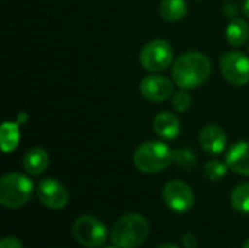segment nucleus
<instances>
[{
	"mask_svg": "<svg viewBox=\"0 0 249 248\" xmlns=\"http://www.w3.org/2000/svg\"><path fill=\"white\" fill-rule=\"evenodd\" d=\"M212 75L210 58L200 51L179 56L172 66V79L181 89H196L204 85Z\"/></svg>",
	"mask_w": 249,
	"mask_h": 248,
	"instance_id": "nucleus-1",
	"label": "nucleus"
},
{
	"mask_svg": "<svg viewBox=\"0 0 249 248\" xmlns=\"http://www.w3.org/2000/svg\"><path fill=\"white\" fill-rule=\"evenodd\" d=\"M149 222L139 213H127L118 218L111 229V241L118 248L140 247L149 237Z\"/></svg>",
	"mask_w": 249,
	"mask_h": 248,
	"instance_id": "nucleus-2",
	"label": "nucleus"
},
{
	"mask_svg": "<svg viewBox=\"0 0 249 248\" xmlns=\"http://www.w3.org/2000/svg\"><path fill=\"white\" fill-rule=\"evenodd\" d=\"M134 165L144 174H156L166 170L174 161V152L159 140H147L142 143L133 156Z\"/></svg>",
	"mask_w": 249,
	"mask_h": 248,
	"instance_id": "nucleus-3",
	"label": "nucleus"
},
{
	"mask_svg": "<svg viewBox=\"0 0 249 248\" xmlns=\"http://www.w3.org/2000/svg\"><path fill=\"white\" fill-rule=\"evenodd\" d=\"M34 193L32 181L19 172H9L0 180V203L7 209H19L26 205Z\"/></svg>",
	"mask_w": 249,
	"mask_h": 248,
	"instance_id": "nucleus-4",
	"label": "nucleus"
},
{
	"mask_svg": "<svg viewBox=\"0 0 249 248\" xmlns=\"http://www.w3.org/2000/svg\"><path fill=\"white\" fill-rule=\"evenodd\" d=\"M139 60L147 72H163L174 61V50L168 41L153 39L142 48Z\"/></svg>",
	"mask_w": 249,
	"mask_h": 248,
	"instance_id": "nucleus-5",
	"label": "nucleus"
},
{
	"mask_svg": "<svg viewBox=\"0 0 249 248\" xmlns=\"http://www.w3.org/2000/svg\"><path fill=\"white\" fill-rule=\"evenodd\" d=\"M73 235L79 244L88 248L102 247L107 241V227L95 216H80L73 225Z\"/></svg>",
	"mask_w": 249,
	"mask_h": 248,
	"instance_id": "nucleus-6",
	"label": "nucleus"
},
{
	"mask_svg": "<svg viewBox=\"0 0 249 248\" xmlns=\"http://www.w3.org/2000/svg\"><path fill=\"white\" fill-rule=\"evenodd\" d=\"M220 70L225 80L233 86L249 82V58L241 51H228L220 57Z\"/></svg>",
	"mask_w": 249,
	"mask_h": 248,
	"instance_id": "nucleus-7",
	"label": "nucleus"
},
{
	"mask_svg": "<svg viewBox=\"0 0 249 248\" xmlns=\"http://www.w3.org/2000/svg\"><path fill=\"white\" fill-rule=\"evenodd\" d=\"M163 202L175 213H185L194 206V193L191 187L181 180H171L165 184Z\"/></svg>",
	"mask_w": 249,
	"mask_h": 248,
	"instance_id": "nucleus-8",
	"label": "nucleus"
},
{
	"mask_svg": "<svg viewBox=\"0 0 249 248\" xmlns=\"http://www.w3.org/2000/svg\"><path fill=\"white\" fill-rule=\"evenodd\" d=\"M36 196L44 206L53 210L63 209L69 202V193L66 187L53 178H45L38 183Z\"/></svg>",
	"mask_w": 249,
	"mask_h": 248,
	"instance_id": "nucleus-9",
	"label": "nucleus"
},
{
	"mask_svg": "<svg viewBox=\"0 0 249 248\" xmlns=\"http://www.w3.org/2000/svg\"><path fill=\"white\" fill-rule=\"evenodd\" d=\"M140 94L152 102H163L174 95V83L163 75L152 73L140 82Z\"/></svg>",
	"mask_w": 249,
	"mask_h": 248,
	"instance_id": "nucleus-10",
	"label": "nucleus"
},
{
	"mask_svg": "<svg viewBox=\"0 0 249 248\" xmlns=\"http://www.w3.org/2000/svg\"><path fill=\"white\" fill-rule=\"evenodd\" d=\"M198 140L204 152L210 155H220L226 148L228 136L220 126L209 124L203 127V130L200 132Z\"/></svg>",
	"mask_w": 249,
	"mask_h": 248,
	"instance_id": "nucleus-11",
	"label": "nucleus"
},
{
	"mask_svg": "<svg viewBox=\"0 0 249 248\" xmlns=\"http://www.w3.org/2000/svg\"><path fill=\"white\" fill-rule=\"evenodd\" d=\"M225 162L233 172L249 177V142L241 140L235 143L226 153Z\"/></svg>",
	"mask_w": 249,
	"mask_h": 248,
	"instance_id": "nucleus-12",
	"label": "nucleus"
},
{
	"mask_svg": "<svg viewBox=\"0 0 249 248\" xmlns=\"http://www.w3.org/2000/svg\"><path fill=\"white\" fill-rule=\"evenodd\" d=\"M153 130L159 137H162L165 140H174L175 137H178V134L181 132V123L175 114L163 111L155 117Z\"/></svg>",
	"mask_w": 249,
	"mask_h": 248,
	"instance_id": "nucleus-13",
	"label": "nucleus"
},
{
	"mask_svg": "<svg viewBox=\"0 0 249 248\" xmlns=\"http://www.w3.org/2000/svg\"><path fill=\"white\" fill-rule=\"evenodd\" d=\"M48 167V153L42 148H32L23 156V168L29 175H41Z\"/></svg>",
	"mask_w": 249,
	"mask_h": 248,
	"instance_id": "nucleus-14",
	"label": "nucleus"
},
{
	"mask_svg": "<svg viewBox=\"0 0 249 248\" xmlns=\"http://www.w3.org/2000/svg\"><path fill=\"white\" fill-rule=\"evenodd\" d=\"M248 23L241 18H236V19L231 20V23L226 28V39H228V42L231 45H233V47H241L248 41Z\"/></svg>",
	"mask_w": 249,
	"mask_h": 248,
	"instance_id": "nucleus-15",
	"label": "nucleus"
},
{
	"mask_svg": "<svg viewBox=\"0 0 249 248\" xmlns=\"http://www.w3.org/2000/svg\"><path fill=\"white\" fill-rule=\"evenodd\" d=\"M20 139V132H19V124L18 123H3L0 129V145L4 153L13 152Z\"/></svg>",
	"mask_w": 249,
	"mask_h": 248,
	"instance_id": "nucleus-16",
	"label": "nucleus"
},
{
	"mask_svg": "<svg viewBox=\"0 0 249 248\" xmlns=\"http://www.w3.org/2000/svg\"><path fill=\"white\" fill-rule=\"evenodd\" d=\"M188 6L185 0H162L159 12L160 16L168 22H178L187 15Z\"/></svg>",
	"mask_w": 249,
	"mask_h": 248,
	"instance_id": "nucleus-17",
	"label": "nucleus"
},
{
	"mask_svg": "<svg viewBox=\"0 0 249 248\" xmlns=\"http://www.w3.org/2000/svg\"><path fill=\"white\" fill-rule=\"evenodd\" d=\"M231 205L239 213H249V183L239 184L231 194Z\"/></svg>",
	"mask_w": 249,
	"mask_h": 248,
	"instance_id": "nucleus-18",
	"label": "nucleus"
},
{
	"mask_svg": "<svg viewBox=\"0 0 249 248\" xmlns=\"http://www.w3.org/2000/svg\"><path fill=\"white\" fill-rule=\"evenodd\" d=\"M228 168L229 167L226 165V162H222L219 159H212V161H209L204 165L203 172H204V177L207 180H210V181H219V180H222L226 175Z\"/></svg>",
	"mask_w": 249,
	"mask_h": 248,
	"instance_id": "nucleus-19",
	"label": "nucleus"
},
{
	"mask_svg": "<svg viewBox=\"0 0 249 248\" xmlns=\"http://www.w3.org/2000/svg\"><path fill=\"white\" fill-rule=\"evenodd\" d=\"M172 107L179 113H185L191 107V96L187 89H181L172 95Z\"/></svg>",
	"mask_w": 249,
	"mask_h": 248,
	"instance_id": "nucleus-20",
	"label": "nucleus"
},
{
	"mask_svg": "<svg viewBox=\"0 0 249 248\" xmlns=\"http://www.w3.org/2000/svg\"><path fill=\"white\" fill-rule=\"evenodd\" d=\"M174 161H177L182 167H191L196 162V156L190 149H178L174 151Z\"/></svg>",
	"mask_w": 249,
	"mask_h": 248,
	"instance_id": "nucleus-21",
	"label": "nucleus"
},
{
	"mask_svg": "<svg viewBox=\"0 0 249 248\" xmlns=\"http://www.w3.org/2000/svg\"><path fill=\"white\" fill-rule=\"evenodd\" d=\"M0 248H23V244L15 237H6L1 240Z\"/></svg>",
	"mask_w": 249,
	"mask_h": 248,
	"instance_id": "nucleus-22",
	"label": "nucleus"
},
{
	"mask_svg": "<svg viewBox=\"0 0 249 248\" xmlns=\"http://www.w3.org/2000/svg\"><path fill=\"white\" fill-rule=\"evenodd\" d=\"M182 241H184V246H185V248H197V238H196L193 234H190V232L184 234Z\"/></svg>",
	"mask_w": 249,
	"mask_h": 248,
	"instance_id": "nucleus-23",
	"label": "nucleus"
},
{
	"mask_svg": "<svg viewBox=\"0 0 249 248\" xmlns=\"http://www.w3.org/2000/svg\"><path fill=\"white\" fill-rule=\"evenodd\" d=\"M156 248H179L177 244H174V243H165V244H160V246H158Z\"/></svg>",
	"mask_w": 249,
	"mask_h": 248,
	"instance_id": "nucleus-24",
	"label": "nucleus"
},
{
	"mask_svg": "<svg viewBox=\"0 0 249 248\" xmlns=\"http://www.w3.org/2000/svg\"><path fill=\"white\" fill-rule=\"evenodd\" d=\"M244 12H245V16L249 19V0L244 1Z\"/></svg>",
	"mask_w": 249,
	"mask_h": 248,
	"instance_id": "nucleus-25",
	"label": "nucleus"
},
{
	"mask_svg": "<svg viewBox=\"0 0 249 248\" xmlns=\"http://www.w3.org/2000/svg\"><path fill=\"white\" fill-rule=\"evenodd\" d=\"M242 248H249V240H247V241H245V244L242 246Z\"/></svg>",
	"mask_w": 249,
	"mask_h": 248,
	"instance_id": "nucleus-26",
	"label": "nucleus"
},
{
	"mask_svg": "<svg viewBox=\"0 0 249 248\" xmlns=\"http://www.w3.org/2000/svg\"><path fill=\"white\" fill-rule=\"evenodd\" d=\"M104 248H118V247H115V246H108V247H104Z\"/></svg>",
	"mask_w": 249,
	"mask_h": 248,
	"instance_id": "nucleus-27",
	"label": "nucleus"
}]
</instances>
